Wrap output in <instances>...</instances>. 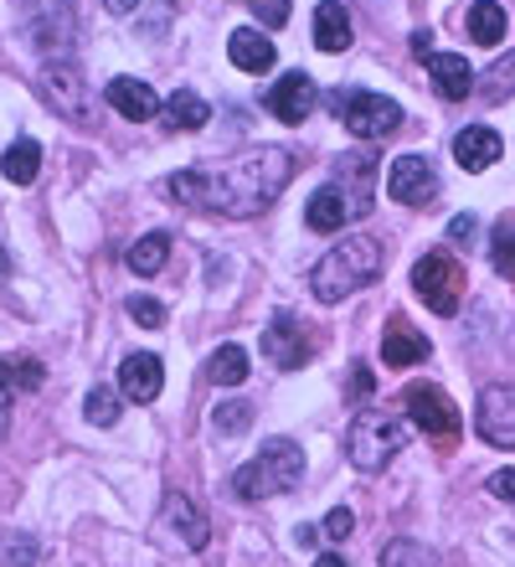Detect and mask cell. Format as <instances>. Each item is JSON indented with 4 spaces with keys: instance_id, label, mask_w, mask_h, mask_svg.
<instances>
[{
    "instance_id": "6da1fadb",
    "label": "cell",
    "mask_w": 515,
    "mask_h": 567,
    "mask_svg": "<svg viewBox=\"0 0 515 567\" xmlns=\"http://www.w3.org/2000/svg\"><path fill=\"white\" fill-rule=\"evenodd\" d=\"M289 176H295V155L279 145H258V150H243L222 171H206V165L176 171L165 181V192L176 202H186V207H212V212H227V217H258L289 186Z\"/></svg>"
},
{
    "instance_id": "7a4b0ae2",
    "label": "cell",
    "mask_w": 515,
    "mask_h": 567,
    "mask_svg": "<svg viewBox=\"0 0 515 567\" xmlns=\"http://www.w3.org/2000/svg\"><path fill=\"white\" fill-rule=\"evenodd\" d=\"M382 264H387V254H382V243H377V238H340L336 248L315 264L309 289H315V299H320V305H340V299H351L356 289L377 284Z\"/></svg>"
},
{
    "instance_id": "3957f363",
    "label": "cell",
    "mask_w": 515,
    "mask_h": 567,
    "mask_svg": "<svg viewBox=\"0 0 515 567\" xmlns=\"http://www.w3.org/2000/svg\"><path fill=\"white\" fill-rule=\"evenodd\" d=\"M412 423L402 413H387V408H367L356 413L351 433H346V460L361 470V475H382L387 464L398 460V449H408Z\"/></svg>"
},
{
    "instance_id": "277c9868",
    "label": "cell",
    "mask_w": 515,
    "mask_h": 567,
    "mask_svg": "<svg viewBox=\"0 0 515 567\" xmlns=\"http://www.w3.org/2000/svg\"><path fill=\"white\" fill-rule=\"evenodd\" d=\"M299 475H305V449H299L295 439H268L233 475V491L243 495V501H268V495L295 491Z\"/></svg>"
},
{
    "instance_id": "5b68a950",
    "label": "cell",
    "mask_w": 515,
    "mask_h": 567,
    "mask_svg": "<svg viewBox=\"0 0 515 567\" xmlns=\"http://www.w3.org/2000/svg\"><path fill=\"white\" fill-rule=\"evenodd\" d=\"M330 109H336V120L351 130L356 140H387L392 130L402 124V109L392 104V99H382V93H367V89H356V93H330Z\"/></svg>"
},
{
    "instance_id": "8992f818",
    "label": "cell",
    "mask_w": 515,
    "mask_h": 567,
    "mask_svg": "<svg viewBox=\"0 0 515 567\" xmlns=\"http://www.w3.org/2000/svg\"><path fill=\"white\" fill-rule=\"evenodd\" d=\"M412 289L423 299L433 315H454L459 299H464V269H459L454 254H428L418 258V269H412Z\"/></svg>"
},
{
    "instance_id": "52a82bcc",
    "label": "cell",
    "mask_w": 515,
    "mask_h": 567,
    "mask_svg": "<svg viewBox=\"0 0 515 567\" xmlns=\"http://www.w3.org/2000/svg\"><path fill=\"white\" fill-rule=\"evenodd\" d=\"M37 89H42V99L52 109H58L62 120L73 124H93V93H89V78L73 68V58L68 62H47L42 78H37Z\"/></svg>"
},
{
    "instance_id": "ba28073f",
    "label": "cell",
    "mask_w": 515,
    "mask_h": 567,
    "mask_svg": "<svg viewBox=\"0 0 515 567\" xmlns=\"http://www.w3.org/2000/svg\"><path fill=\"white\" fill-rule=\"evenodd\" d=\"M402 403H408V423L412 429H423L428 439H459V408L443 398L439 388H428V382H412L402 392Z\"/></svg>"
},
{
    "instance_id": "9c48e42d",
    "label": "cell",
    "mask_w": 515,
    "mask_h": 567,
    "mask_svg": "<svg viewBox=\"0 0 515 567\" xmlns=\"http://www.w3.org/2000/svg\"><path fill=\"white\" fill-rule=\"evenodd\" d=\"M387 196L402 202V207H428L439 196V171L428 155H398L392 171H387Z\"/></svg>"
},
{
    "instance_id": "30bf717a",
    "label": "cell",
    "mask_w": 515,
    "mask_h": 567,
    "mask_svg": "<svg viewBox=\"0 0 515 567\" xmlns=\"http://www.w3.org/2000/svg\"><path fill=\"white\" fill-rule=\"evenodd\" d=\"M474 429H480L485 444L515 449V388L490 382V388L480 392V403H474Z\"/></svg>"
},
{
    "instance_id": "8fae6325",
    "label": "cell",
    "mask_w": 515,
    "mask_h": 567,
    "mask_svg": "<svg viewBox=\"0 0 515 567\" xmlns=\"http://www.w3.org/2000/svg\"><path fill=\"white\" fill-rule=\"evenodd\" d=\"M27 31L47 62H68V52H73V11H68V0H42L31 11Z\"/></svg>"
},
{
    "instance_id": "7c38bea8",
    "label": "cell",
    "mask_w": 515,
    "mask_h": 567,
    "mask_svg": "<svg viewBox=\"0 0 515 567\" xmlns=\"http://www.w3.org/2000/svg\"><path fill=\"white\" fill-rule=\"evenodd\" d=\"M315 104H320V89H315V78L309 73H284L279 83H274V93H268V114L279 124H305L309 114H315Z\"/></svg>"
},
{
    "instance_id": "4fadbf2b",
    "label": "cell",
    "mask_w": 515,
    "mask_h": 567,
    "mask_svg": "<svg viewBox=\"0 0 515 567\" xmlns=\"http://www.w3.org/2000/svg\"><path fill=\"white\" fill-rule=\"evenodd\" d=\"M336 186L351 196L356 223H361V217H371V202H377V155H367V150H356V155H340Z\"/></svg>"
},
{
    "instance_id": "5bb4252c",
    "label": "cell",
    "mask_w": 515,
    "mask_h": 567,
    "mask_svg": "<svg viewBox=\"0 0 515 567\" xmlns=\"http://www.w3.org/2000/svg\"><path fill=\"white\" fill-rule=\"evenodd\" d=\"M165 388V367L161 357H150V351H134V357L119 361V392L130 398V403H155Z\"/></svg>"
},
{
    "instance_id": "9a60e30c",
    "label": "cell",
    "mask_w": 515,
    "mask_h": 567,
    "mask_svg": "<svg viewBox=\"0 0 515 567\" xmlns=\"http://www.w3.org/2000/svg\"><path fill=\"white\" fill-rule=\"evenodd\" d=\"M258 351H264L274 367H284V372H295V367H305V361H309V341L299 336V326L289 320V315H274V326L264 330Z\"/></svg>"
},
{
    "instance_id": "2e32d148",
    "label": "cell",
    "mask_w": 515,
    "mask_h": 567,
    "mask_svg": "<svg viewBox=\"0 0 515 567\" xmlns=\"http://www.w3.org/2000/svg\"><path fill=\"white\" fill-rule=\"evenodd\" d=\"M165 532H171V537L181 542V547H192V553H202L206 547V532H212V526H206V516L202 511L192 506V495H165Z\"/></svg>"
},
{
    "instance_id": "e0dca14e",
    "label": "cell",
    "mask_w": 515,
    "mask_h": 567,
    "mask_svg": "<svg viewBox=\"0 0 515 567\" xmlns=\"http://www.w3.org/2000/svg\"><path fill=\"white\" fill-rule=\"evenodd\" d=\"M305 223L309 233H340L346 223H356V212H351V196L340 192L336 181L330 186H320V192L309 196V207H305Z\"/></svg>"
},
{
    "instance_id": "ac0fdd59",
    "label": "cell",
    "mask_w": 515,
    "mask_h": 567,
    "mask_svg": "<svg viewBox=\"0 0 515 567\" xmlns=\"http://www.w3.org/2000/svg\"><path fill=\"white\" fill-rule=\"evenodd\" d=\"M428 78H433V89L439 99H470L474 93V68L459 52H428Z\"/></svg>"
},
{
    "instance_id": "d6986e66",
    "label": "cell",
    "mask_w": 515,
    "mask_h": 567,
    "mask_svg": "<svg viewBox=\"0 0 515 567\" xmlns=\"http://www.w3.org/2000/svg\"><path fill=\"white\" fill-rule=\"evenodd\" d=\"M454 161L464 171H490V165L501 161V135L485 130V124H470V130H459L454 135Z\"/></svg>"
},
{
    "instance_id": "ffe728a7",
    "label": "cell",
    "mask_w": 515,
    "mask_h": 567,
    "mask_svg": "<svg viewBox=\"0 0 515 567\" xmlns=\"http://www.w3.org/2000/svg\"><path fill=\"white\" fill-rule=\"evenodd\" d=\"M227 58H233V68H243V73H268L279 52H274V42H268L264 31L237 27L233 37H227Z\"/></svg>"
},
{
    "instance_id": "44dd1931",
    "label": "cell",
    "mask_w": 515,
    "mask_h": 567,
    "mask_svg": "<svg viewBox=\"0 0 515 567\" xmlns=\"http://www.w3.org/2000/svg\"><path fill=\"white\" fill-rule=\"evenodd\" d=\"M109 104L124 114V120H155V109H161V99H155V89L150 83H140V78H114L109 83Z\"/></svg>"
},
{
    "instance_id": "7402d4cb",
    "label": "cell",
    "mask_w": 515,
    "mask_h": 567,
    "mask_svg": "<svg viewBox=\"0 0 515 567\" xmlns=\"http://www.w3.org/2000/svg\"><path fill=\"white\" fill-rule=\"evenodd\" d=\"M428 336H418L412 326H402V320H392L382 336V367H418V361H428Z\"/></svg>"
},
{
    "instance_id": "603a6c76",
    "label": "cell",
    "mask_w": 515,
    "mask_h": 567,
    "mask_svg": "<svg viewBox=\"0 0 515 567\" xmlns=\"http://www.w3.org/2000/svg\"><path fill=\"white\" fill-rule=\"evenodd\" d=\"M315 47L320 52H346L351 47V16H346V6L340 0H325L320 11H315Z\"/></svg>"
},
{
    "instance_id": "cb8c5ba5",
    "label": "cell",
    "mask_w": 515,
    "mask_h": 567,
    "mask_svg": "<svg viewBox=\"0 0 515 567\" xmlns=\"http://www.w3.org/2000/svg\"><path fill=\"white\" fill-rule=\"evenodd\" d=\"M0 171H6V181H11V186H31V181H37V171H42V145H37V140H16V145L6 150Z\"/></svg>"
},
{
    "instance_id": "d4e9b609",
    "label": "cell",
    "mask_w": 515,
    "mask_h": 567,
    "mask_svg": "<svg viewBox=\"0 0 515 567\" xmlns=\"http://www.w3.org/2000/svg\"><path fill=\"white\" fill-rule=\"evenodd\" d=\"M165 114H171V130H186V135H196V130H206V120H212V109H206V99H196L192 89L171 93V104H165Z\"/></svg>"
},
{
    "instance_id": "484cf974",
    "label": "cell",
    "mask_w": 515,
    "mask_h": 567,
    "mask_svg": "<svg viewBox=\"0 0 515 567\" xmlns=\"http://www.w3.org/2000/svg\"><path fill=\"white\" fill-rule=\"evenodd\" d=\"M165 258H171V238H165V233H145V238H140L130 254H124V264H130L140 279H150V274L165 269Z\"/></svg>"
},
{
    "instance_id": "4316f807",
    "label": "cell",
    "mask_w": 515,
    "mask_h": 567,
    "mask_svg": "<svg viewBox=\"0 0 515 567\" xmlns=\"http://www.w3.org/2000/svg\"><path fill=\"white\" fill-rule=\"evenodd\" d=\"M470 37L480 47L505 42V6H495V0H474L470 6Z\"/></svg>"
},
{
    "instance_id": "83f0119b",
    "label": "cell",
    "mask_w": 515,
    "mask_h": 567,
    "mask_svg": "<svg viewBox=\"0 0 515 567\" xmlns=\"http://www.w3.org/2000/svg\"><path fill=\"white\" fill-rule=\"evenodd\" d=\"M206 372H212V382H217V388H243V382H248V372H253L248 351H243V346H222Z\"/></svg>"
},
{
    "instance_id": "f1b7e54d",
    "label": "cell",
    "mask_w": 515,
    "mask_h": 567,
    "mask_svg": "<svg viewBox=\"0 0 515 567\" xmlns=\"http://www.w3.org/2000/svg\"><path fill=\"white\" fill-rule=\"evenodd\" d=\"M382 567H439V553L423 547L418 537H398L382 547Z\"/></svg>"
},
{
    "instance_id": "f546056e",
    "label": "cell",
    "mask_w": 515,
    "mask_h": 567,
    "mask_svg": "<svg viewBox=\"0 0 515 567\" xmlns=\"http://www.w3.org/2000/svg\"><path fill=\"white\" fill-rule=\"evenodd\" d=\"M42 367H37V361H31V357H0V388H42Z\"/></svg>"
},
{
    "instance_id": "4dcf8cb0",
    "label": "cell",
    "mask_w": 515,
    "mask_h": 567,
    "mask_svg": "<svg viewBox=\"0 0 515 567\" xmlns=\"http://www.w3.org/2000/svg\"><path fill=\"white\" fill-rule=\"evenodd\" d=\"M83 413H89V423L109 429V423H119V413H124V392L119 388H93L89 403H83Z\"/></svg>"
},
{
    "instance_id": "1f68e13d",
    "label": "cell",
    "mask_w": 515,
    "mask_h": 567,
    "mask_svg": "<svg viewBox=\"0 0 515 567\" xmlns=\"http://www.w3.org/2000/svg\"><path fill=\"white\" fill-rule=\"evenodd\" d=\"M480 93H485L490 104H501V99H511L515 93V52H505L495 68L485 73V83H480Z\"/></svg>"
},
{
    "instance_id": "d6a6232c",
    "label": "cell",
    "mask_w": 515,
    "mask_h": 567,
    "mask_svg": "<svg viewBox=\"0 0 515 567\" xmlns=\"http://www.w3.org/2000/svg\"><path fill=\"white\" fill-rule=\"evenodd\" d=\"M248 423H253V403H217V413H212L217 433H243Z\"/></svg>"
},
{
    "instance_id": "836d02e7",
    "label": "cell",
    "mask_w": 515,
    "mask_h": 567,
    "mask_svg": "<svg viewBox=\"0 0 515 567\" xmlns=\"http://www.w3.org/2000/svg\"><path fill=\"white\" fill-rule=\"evenodd\" d=\"M124 310H130L134 326H145V330H161V326H165V305H161V299L130 295V305H124Z\"/></svg>"
},
{
    "instance_id": "e575fe53",
    "label": "cell",
    "mask_w": 515,
    "mask_h": 567,
    "mask_svg": "<svg viewBox=\"0 0 515 567\" xmlns=\"http://www.w3.org/2000/svg\"><path fill=\"white\" fill-rule=\"evenodd\" d=\"M356 532V516L346 506H336L330 516H325V526H320V537H330V542H346Z\"/></svg>"
},
{
    "instance_id": "d590c367",
    "label": "cell",
    "mask_w": 515,
    "mask_h": 567,
    "mask_svg": "<svg viewBox=\"0 0 515 567\" xmlns=\"http://www.w3.org/2000/svg\"><path fill=\"white\" fill-rule=\"evenodd\" d=\"M258 21L264 27H284L289 21V0H258Z\"/></svg>"
},
{
    "instance_id": "8d00e7d4",
    "label": "cell",
    "mask_w": 515,
    "mask_h": 567,
    "mask_svg": "<svg viewBox=\"0 0 515 567\" xmlns=\"http://www.w3.org/2000/svg\"><path fill=\"white\" fill-rule=\"evenodd\" d=\"M495 269L511 274V279H515V233H511V238H505V233L495 238Z\"/></svg>"
},
{
    "instance_id": "74e56055",
    "label": "cell",
    "mask_w": 515,
    "mask_h": 567,
    "mask_svg": "<svg viewBox=\"0 0 515 567\" xmlns=\"http://www.w3.org/2000/svg\"><path fill=\"white\" fill-rule=\"evenodd\" d=\"M490 495L495 501H515V470H495L490 475Z\"/></svg>"
},
{
    "instance_id": "f35d334b",
    "label": "cell",
    "mask_w": 515,
    "mask_h": 567,
    "mask_svg": "<svg viewBox=\"0 0 515 567\" xmlns=\"http://www.w3.org/2000/svg\"><path fill=\"white\" fill-rule=\"evenodd\" d=\"M0 553H6V563H16V567H31V557H37V547H31V542H6V547H0Z\"/></svg>"
},
{
    "instance_id": "ab89813d",
    "label": "cell",
    "mask_w": 515,
    "mask_h": 567,
    "mask_svg": "<svg viewBox=\"0 0 515 567\" xmlns=\"http://www.w3.org/2000/svg\"><path fill=\"white\" fill-rule=\"evenodd\" d=\"M474 233H480V223H474L470 212H464V217H454V223H449V238H454V243H470Z\"/></svg>"
},
{
    "instance_id": "60d3db41",
    "label": "cell",
    "mask_w": 515,
    "mask_h": 567,
    "mask_svg": "<svg viewBox=\"0 0 515 567\" xmlns=\"http://www.w3.org/2000/svg\"><path fill=\"white\" fill-rule=\"evenodd\" d=\"M103 11L109 16H134L140 11V0H103Z\"/></svg>"
},
{
    "instance_id": "b9f144b4",
    "label": "cell",
    "mask_w": 515,
    "mask_h": 567,
    "mask_svg": "<svg viewBox=\"0 0 515 567\" xmlns=\"http://www.w3.org/2000/svg\"><path fill=\"white\" fill-rule=\"evenodd\" d=\"M11 398H16L11 388H0V433L11 429Z\"/></svg>"
},
{
    "instance_id": "7bdbcfd3",
    "label": "cell",
    "mask_w": 515,
    "mask_h": 567,
    "mask_svg": "<svg viewBox=\"0 0 515 567\" xmlns=\"http://www.w3.org/2000/svg\"><path fill=\"white\" fill-rule=\"evenodd\" d=\"M295 542H299V547H315V542H320V526H299Z\"/></svg>"
},
{
    "instance_id": "ee69618b",
    "label": "cell",
    "mask_w": 515,
    "mask_h": 567,
    "mask_svg": "<svg viewBox=\"0 0 515 567\" xmlns=\"http://www.w3.org/2000/svg\"><path fill=\"white\" fill-rule=\"evenodd\" d=\"M412 52H418V58H428V52H433V37H428V31H418V37H412Z\"/></svg>"
},
{
    "instance_id": "f6af8a7d",
    "label": "cell",
    "mask_w": 515,
    "mask_h": 567,
    "mask_svg": "<svg viewBox=\"0 0 515 567\" xmlns=\"http://www.w3.org/2000/svg\"><path fill=\"white\" fill-rule=\"evenodd\" d=\"M351 388H356V398H367V392H371V372H367V367L356 372V382H351Z\"/></svg>"
},
{
    "instance_id": "bcb514c9",
    "label": "cell",
    "mask_w": 515,
    "mask_h": 567,
    "mask_svg": "<svg viewBox=\"0 0 515 567\" xmlns=\"http://www.w3.org/2000/svg\"><path fill=\"white\" fill-rule=\"evenodd\" d=\"M315 567H351L346 557H336V553H325V557H315Z\"/></svg>"
},
{
    "instance_id": "7dc6e473",
    "label": "cell",
    "mask_w": 515,
    "mask_h": 567,
    "mask_svg": "<svg viewBox=\"0 0 515 567\" xmlns=\"http://www.w3.org/2000/svg\"><path fill=\"white\" fill-rule=\"evenodd\" d=\"M11 274V254H6V243H0V279Z\"/></svg>"
}]
</instances>
